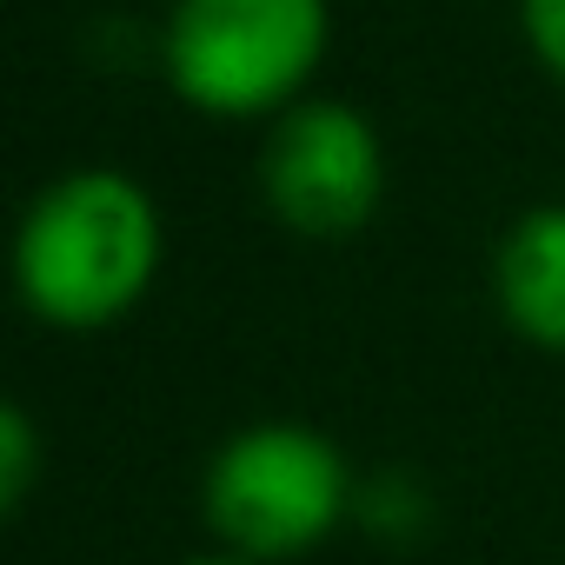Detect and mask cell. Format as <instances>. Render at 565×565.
Returning <instances> with one entry per match:
<instances>
[{
    "label": "cell",
    "mask_w": 565,
    "mask_h": 565,
    "mask_svg": "<svg viewBox=\"0 0 565 565\" xmlns=\"http://www.w3.org/2000/svg\"><path fill=\"white\" fill-rule=\"evenodd\" d=\"M160 273V206L114 167L61 173L14 233V287L41 327L100 333L127 320Z\"/></svg>",
    "instance_id": "6da1fadb"
},
{
    "label": "cell",
    "mask_w": 565,
    "mask_h": 565,
    "mask_svg": "<svg viewBox=\"0 0 565 565\" xmlns=\"http://www.w3.org/2000/svg\"><path fill=\"white\" fill-rule=\"evenodd\" d=\"M353 512L347 452L307 419H253L200 472V519L220 552L294 565L320 552Z\"/></svg>",
    "instance_id": "7a4b0ae2"
},
{
    "label": "cell",
    "mask_w": 565,
    "mask_h": 565,
    "mask_svg": "<svg viewBox=\"0 0 565 565\" xmlns=\"http://www.w3.org/2000/svg\"><path fill=\"white\" fill-rule=\"evenodd\" d=\"M160 54L186 107L220 120L273 114L327 54V0H173Z\"/></svg>",
    "instance_id": "3957f363"
},
{
    "label": "cell",
    "mask_w": 565,
    "mask_h": 565,
    "mask_svg": "<svg viewBox=\"0 0 565 565\" xmlns=\"http://www.w3.org/2000/svg\"><path fill=\"white\" fill-rule=\"evenodd\" d=\"M266 206L307 239H347L380 213L386 153L366 114L347 100H300L259 153Z\"/></svg>",
    "instance_id": "277c9868"
},
{
    "label": "cell",
    "mask_w": 565,
    "mask_h": 565,
    "mask_svg": "<svg viewBox=\"0 0 565 565\" xmlns=\"http://www.w3.org/2000/svg\"><path fill=\"white\" fill-rule=\"evenodd\" d=\"M492 300L525 347L565 353V206H532L505 226L492 253Z\"/></svg>",
    "instance_id": "5b68a950"
},
{
    "label": "cell",
    "mask_w": 565,
    "mask_h": 565,
    "mask_svg": "<svg viewBox=\"0 0 565 565\" xmlns=\"http://www.w3.org/2000/svg\"><path fill=\"white\" fill-rule=\"evenodd\" d=\"M41 479V433L28 406H0V512H21Z\"/></svg>",
    "instance_id": "8992f818"
},
{
    "label": "cell",
    "mask_w": 565,
    "mask_h": 565,
    "mask_svg": "<svg viewBox=\"0 0 565 565\" xmlns=\"http://www.w3.org/2000/svg\"><path fill=\"white\" fill-rule=\"evenodd\" d=\"M519 28H525L532 54L565 81V0H519Z\"/></svg>",
    "instance_id": "52a82bcc"
},
{
    "label": "cell",
    "mask_w": 565,
    "mask_h": 565,
    "mask_svg": "<svg viewBox=\"0 0 565 565\" xmlns=\"http://www.w3.org/2000/svg\"><path fill=\"white\" fill-rule=\"evenodd\" d=\"M180 565H253V558H239V552H220V545H213V552H200V558H180Z\"/></svg>",
    "instance_id": "ba28073f"
}]
</instances>
